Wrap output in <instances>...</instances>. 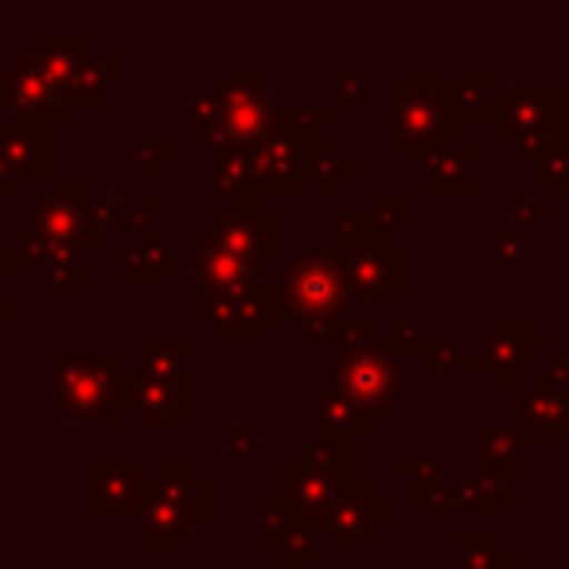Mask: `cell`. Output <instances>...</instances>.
I'll return each instance as SVG.
<instances>
[{"instance_id":"cell-1","label":"cell","mask_w":569,"mask_h":569,"mask_svg":"<svg viewBox=\"0 0 569 569\" xmlns=\"http://www.w3.org/2000/svg\"><path fill=\"white\" fill-rule=\"evenodd\" d=\"M281 312L297 320L301 340H328L351 305L348 269L340 253L297 250L289 266H281Z\"/></svg>"},{"instance_id":"cell-2","label":"cell","mask_w":569,"mask_h":569,"mask_svg":"<svg viewBox=\"0 0 569 569\" xmlns=\"http://www.w3.org/2000/svg\"><path fill=\"white\" fill-rule=\"evenodd\" d=\"M452 118L449 90H437L433 74H402V87L387 90V102H382V133L387 141L398 144L406 160H421L433 149L452 144Z\"/></svg>"},{"instance_id":"cell-3","label":"cell","mask_w":569,"mask_h":569,"mask_svg":"<svg viewBox=\"0 0 569 569\" xmlns=\"http://www.w3.org/2000/svg\"><path fill=\"white\" fill-rule=\"evenodd\" d=\"M48 406L71 421L113 426L121 413V363L113 356H48Z\"/></svg>"},{"instance_id":"cell-4","label":"cell","mask_w":569,"mask_h":569,"mask_svg":"<svg viewBox=\"0 0 569 569\" xmlns=\"http://www.w3.org/2000/svg\"><path fill=\"white\" fill-rule=\"evenodd\" d=\"M558 90H496L488 106L491 141L507 144V157L530 164L558 144Z\"/></svg>"},{"instance_id":"cell-5","label":"cell","mask_w":569,"mask_h":569,"mask_svg":"<svg viewBox=\"0 0 569 569\" xmlns=\"http://www.w3.org/2000/svg\"><path fill=\"white\" fill-rule=\"evenodd\" d=\"M188 309L203 320L207 332L222 340H261L281 328V293L277 284H258L250 293H219L207 284H188Z\"/></svg>"},{"instance_id":"cell-6","label":"cell","mask_w":569,"mask_h":569,"mask_svg":"<svg viewBox=\"0 0 569 569\" xmlns=\"http://www.w3.org/2000/svg\"><path fill=\"white\" fill-rule=\"evenodd\" d=\"M332 390L348 395L367 413L371 426H382L398 390H402V363L382 343H367L359 356L336 359L332 363Z\"/></svg>"},{"instance_id":"cell-7","label":"cell","mask_w":569,"mask_h":569,"mask_svg":"<svg viewBox=\"0 0 569 569\" xmlns=\"http://www.w3.org/2000/svg\"><path fill=\"white\" fill-rule=\"evenodd\" d=\"M32 214V230L48 242L63 246V250H94L102 242L94 227L87 222V199H82V180L67 176V180H48V188L40 196H32L28 203Z\"/></svg>"},{"instance_id":"cell-8","label":"cell","mask_w":569,"mask_h":569,"mask_svg":"<svg viewBox=\"0 0 569 569\" xmlns=\"http://www.w3.org/2000/svg\"><path fill=\"white\" fill-rule=\"evenodd\" d=\"M312 129L301 126L297 110H277V126L266 141L253 149L258 157V188L266 196H293L297 183L309 172Z\"/></svg>"},{"instance_id":"cell-9","label":"cell","mask_w":569,"mask_h":569,"mask_svg":"<svg viewBox=\"0 0 569 569\" xmlns=\"http://www.w3.org/2000/svg\"><path fill=\"white\" fill-rule=\"evenodd\" d=\"M277 110L281 106H273V98L266 94L258 74L230 71L219 90V141L258 149L273 133Z\"/></svg>"},{"instance_id":"cell-10","label":"cell","mask_w":569,"mask_h":569,"mask_svg":"<svg viewBox=\"0 0 569 569\" xmlns=\"http://www.w3.org/2000/svg\"><path fill=\"white\" fill-rule=\"evenodd\" d=\"M530 356H542V340L527 336L522 320H491L488 336L472 340V351L465 356V371H483L491 390H507V375L527 371Z\"/></svg>"},{"instance_id":"cell-11","label":"cell","mask_w":569,"mask_h":569,"mask_svg":"<svg viewBox=\"0 0 569 569\" xmlns=\"http://www.w3.org/2000/svg\"><path fill=\"white\" fill-rule=\"evenodd\" d=\"M343 483L348 480L305 472L293 460H284V465L277 468V488H281L277 499H281V503L293 511V519L305 522L309 530H328V519H332L343 499Z\"/></svg>"},{"instance_id":"cell-12","label":"cell","mask_w":569,"mask_h":569,"mask_svg":"<svg viewBox=\"0 0 569 569\" xmlns=\"http://www.w3.org/2000/svg\"><path fill=\"white\" fill-rule=\"evenodd\" d=\"M144 480L129 460H87L82 465V511L121 515L141 511Z\"/></svg>"},{"instance_id":"cell-13","label":"cell","mask_w":569,"mask_h":569,"mask_svg":"<svg viewBox=\"0 0 569 569\" xmlns=\"http://www.w3.org/2000/svg\"><path fill=\"white\" fill-rule=\"evenodd\" d=\"M0 106L17 113V121H36V126L63 121L67 110L59 90L36 71V63L28 56H17L9 71H0Z\"/></svg>"},{"instance_id":"cell-14","label":"cell","mask_w":569,"mask_h":569,"mask_svg":"<svg viewBox=\"0 0 569 569\" xmlns=\"http://www.w3.org/2000/svg\"><path fill=\"white\" fill-rule=\"evenodd\" d=\"M191 266H196V281L207 289H219V293H250L258 289V269L253 261L238 258L234 250H227L222 242H214L207 230H191Z\"/></svg>"},{"instance_id":"cell-15","label":"cell","mask_w":569,"mask_h":569,"mask_svg":"<svg viewBox=\"0 0 569 569\" xmlns=\"http://www.w3.org/2000/svg\"><path fill=\"white\" fill-rule=\"evenodd\" d=\"M507 426H515L522 433V441H561V433L569 429V395L558 390H511L507 395Z\"/></svg>"},{"instance_id":"cell-16","label":"cell","mask_w":569,"mask_h":569,"mask_svg":"<svg viewBox=\"0 0 569 569\" xmlns=\"http://www.w3.org/2000/svg\"><path fill=\"white\" fill-rule=\"evenodd\" d=\"M207 234L214 242H222L227 250H234L238 258L253 261V266H277V214L269 211H258V214H211L207 219Z\"/></svg>"},{"instance_id":"cell-17","label":"cell","mask_w":569,"mask_h":569,"mask_svg":"<svg viewBox=\"0 0 569 569\" xmlns=\"http://www.w3.org/2000/svg\"><path fill=\"white\" fill-rule=\"evenodd\" d=\"M375 530H382V499L371 496L363 480L348 476L340 507L328 519V542H332V550H359Z\"/></svg>"},{"instance_id":"cell-18","label":"cell","mask_w":569,"mask_h":569,"mask_svg":"<svg viewBox=\"0 0 569 569\" xmlns=\"http://www.w3.org/2000/svg\"><path fill=\"white\" fill-rule=\"evenodd\" d=\"M343 269H348L351 301L387 305V301H398V293H402V258H398V250H390V246L348 253Z\"/></svg>"},{"instance_id":"cell-19","label":"cell","mask_w":569,"mask_h":569,"mask_svg":"<svg viewBox=\"0 0 569 569\" xmlns=\"http://www.w3.org/2000/svg\"><path fill=\"white\" fill-rule=\"evenodd\" d=\"M121 406H129V413L141 426H183L188 421V382H144L137 375H126Z\"/></svg>"},{"instance_id":"cell-20","label":"cell","mask_w":569,"mask_h":569,"mask_svg":"<svg viewBox=\"0 0 569 569\" xmlns=\"http://www.w3.org/2000/svg\"><path fill=\"white\" fill-rule=\"evenodd\" d=\"M207 180L222 196V203L238 196H261L258 157L246 144H230V141L207 144Z\"/></svg>"},{"instance_id":"cell-21","label":"cell","mask_w":569,"mask_h":569,"mask_svg":"<svg viewBox=\"0 0 569 569\" xmlns=\"http://www.w3.org/2000/svg\"><path fill=\"white\" fill-rule=\"evenodd\" d=\"M0 164L9 176L40 180L48 172V129L36 121H4L0 126Z\"/></svg>"},{"instance_id":"cell-22","label":"cell","mask_w":569,"mask_h":569,"mask_svg":"<svg viewBox=\"0 0 569 569\" xmlns=\"http://www.w3.org/2000/svg\"><path fill=\"white\" fill-rule=\"evenodd\" d=\"M168 273H172V234L168 230L141 234L118 266V281L126 284H164Z\"/></svg>"},{"instance_id":"cell-23","label":"cell","mask_w":569,"mask_h":569,"mask_svg":"<svg viewBox=\"0 0 569 569\" xmlns=\"http://www.w3.org/2000/svg\"><path fill=\"white\" fill-rule=\"evenodd\" d=\"M191 538V530L183 527V519L164 507L160 499L149 496V483H144V499H141V511H137V550H183Z\"/></svg>"},{"instance_id":"cell-24","label":"cell","mask_w":569,"mask_h":569,"mask_svg":"<svg viewBox=\"0 0 569 569\" xmlns=\"http://www.w3.org/2000/svg\"><path fill=\"white\" fill-rule=\"evenodd\" d=\"M183 359H188V340H183V336H157V340L141 336V340H137L133 375L144 382H188Z\"/></svg>"},{"instance_id":"cell-25","label":"cell","mask_w":569,"mask_h":569,"mask_svg":"<svg viewBox=\"0 0 569 569\" xmlns=\"http://www.w3.org/2000/svg\"><path fill=\"white\" fill-rule=\"evenodd\" d=\"M421 176L437 183L441 196H472V144L452 141L418 160Z\"/></svg>"},{"instance_id":"cell-26","label":"cell","mask_w":569,"mask_h":569,"mask_svg":"<svg viewBox=\"0 0 569 569\" xmlns=\"http://www.w3.org/2000/svg\"><path fill=\"white\" fill-rule=\"evenodd\" d=\"M522 433L515 426H476L472 429V457L476 472L507 476V468L519 460Z\"/></svg>"},{"instance_id":"cell-27","label":"cell","mask_w":569,"mask_h":569,"mask_svg":"<svg viewBox=\"0 0 569 569\" xmlns=\"http://www.w3.org/2000/svg\"><path fill=\"white\" fill-rule=\"evenodd\" d=\"M312 402H317V418H320L317 429L340 437L343 445H356V441H363V437L371 433V421H367V413L359 410L348 395H340V390H317V398H312Z\"/></svg>"},{"instance_id":"cell-28","label":"cell","mask_w":569,"mask_h":569,"mask_svg":"<svg viewBox=\"0 0 569 569\" xmlns=\"http://www.w3.org/2000/svg\"><path fill=\"white\" fill-rule=\"evenodd\" d=\"M118 59L113 56H102V59H79V67H74L71 82H67L63 90H59V98H63V106H94L98 98L106 94V90L118 82Z\"/></svg>"},{"instance_id":"cell-29","label":"cell","mask_w":569,"mask_h":569,"mask_svg":"<svg viewBox=\"0 0 569 569\" xmlns=\"http://www.w3.org/2000/svg\"><path fill=\"white\" fill-rule=\"evenodd\" d=\"M79 48L82 43L74 40V36L71 40H48V36H36V40L28 43V59H32L36 71H40L51 87L63 90L67 82H71L74 67H79Z\"/></svg>"},{"instance_id":"cell-30","label":"cell","mask_w":569,"mask_h":569,"mask_svg":"<svg viewBox=\"0 0 569 569\" xmlns=\"http://www.w3.org/2000/svg\"><path fill=\"white\" fill-rule=\"evenodd\" d=\"M293 465H301L305 472L332 476V480H348V445H343L340 437L317 429V437H309V441L297 445Z\"/></svg>"},{"instance_id":"cell-31","label":"cell","mask_w":569,"mask_h":569,"mask_svg":"<svg viewBox=\"0 0 569 569\" xmlns=\"http://www.w3.org/2000/svg\"><path fill=\"white\" fill-rule=\"evenodd\" d=\"M457 511L503 515L507 511V476L472 472L465 483H457Z\"/></svg>"},{"instance_id":"cell-32","label":"cell","mask_w":569,"mask_h":569,"mask_svg":"<svg viewBox=\"0 0 569 569\" xmlns=\"http://www.w3.org/2000/svg\"><path fill=\"white\" fill-rule=\"evenodd\" d=\"M491 82L483 71H460L452 79L449 90V106H452V118L457 121H483L488 118V106H491Z\"/></svg>"},{"instance_id":"cell-33","label":"cell","mask_w":569,"mask_h":569,"mask_svg":"<svg viewBox=\"0 0 569 569\" xmlns=\"http://www.w3.org/2000/svg\"><path fill=\"white\" fill-rule=\"evenodd\" d=\"M522 168L530 180H542L546 196H569V141L550 144L542 157H535Z\"/></svg>"},{"instance_id":"cell-34","label":"cell","mask_w":569,"mask_h":569,"mask_svg":"<svg viewBox=\"0 0 569 569\" xmlns=\"http://www.w3.org/2000/svg\"><path fill=\"white\" fill-rule=\"evenodd\" d=\"M343 176H348V160L336 157L332 144H325V141L312 144V152H309V172H305V180H309L312 196H328V191H332L336 183L343 180Z\"/></svg>"},{"instance_id":"cell-35","label":"cell","mask_w":569,"mask_h":569,"mask_svg":"<svg viewBox=\"0 0 569 569\" xmlns=\"http://www.w3.org/2000/svg\"><path fill=\"white\" fill-rule=\"evenodd\" d=\"M188 118H191V129H188L191 141H199V144L219 141V94H211V90H191Z\"/></svg>"},{"instance_id":"cell-36","label":"cell","mask_w":569,"mask_h":569,"mask_svg":"<svg viewBox=\"0 0 569 569\" xmlns=\"http://www.w3.org/2000/svg\"><path fill=\"white\" fill-rule=\"evenodd\" d=\"M9 253H12V266H43V269H48L51 261H56L59 253H67V250H63V246H56V242H48V238H40L36 230H12Z\"/></svg>"},{"instance_id":"cell-37","label":"cell","mask_w":569,"mask_h":569,"mask_svg":"<svg viewBox=\"0 0 569 569\" xmlns=\"http://www.w3.org/2000/svg\"><path fill=\"white\" fill-rule=\"evenodd\" d=\"M332 246H336V250H343V258H348V253H363V250H375V246H382V238L375 234L371 227H367L363 214H336Z\"/></svg>"},{"instance_id":"cell-38","label":"cell","mask_w":569,"mask_h":569,"mask_svg":"<svg viewBox=\"0 0 569 569\" xmlns=\"http://www.w3.org/2000/svg\"><path fill=\"white\" fill-rule=\"evenodd\" d=\"M457 569H507V553L491 546L488 535H457Z\"/></svg>"},{"instance_id":"cell-39","label":"cell","mask_w":569,"mask_h":569,"mask_svg":"<svg viewBox=\"0 0 569 569\" xmlns=\"http://www.w3.org/2000/svg\"><path fill=\"white\" fill-rule=\"evenodd\" d=\"M293 511L281 503L277 496H269V499H261V507H258V546L261 550H269L273 553L277 550V542L284 538V530L293 527Z\"/></svg>"},{"instance_id":"cell-40","label":"cell","mask_w":569,"mask_h":569,"mask_svg":"<svg viewBox=\"0 0 569 569\" xmlns=\"http://www.w3.org/2000/svg\"><path fill=\"white\" fill-rule=\"evenodd\" d=\"M277 561L281 566H312V530L305 522H293L284 530V538L277 542Z\"/></svg>"},{"instance_id":"cell-41","label":"cell","mask_w":569,"mask_h":569,"mask_svg":"<svg viewBox=\"0 0 569 569\" xmlns=\"http://www.w3.org/2000/svg\"><path fill=\"white\" fill-rule=\"evenodd\" d=\"M382 348L390 351V356H418L421 351V336H418V328H413V320H406V317H390L387 325H382Z\"/></svg>"},{"instance_id":"cell-42","label":"cell","mask_w":569,"mask_h":569,"mask_svg":"<svg viewBox=\"0 0 569 569\" xmlns=\"http://www.w3.org/2000/svg\"><path fill=\"white\" fill-rule=\"evenodd\" d=\"M363 219L375 234H382V230H398L402 227V203H398L395 196H371L363 203Z\"/></svg>"},{"instance_id":"cell-43","label":"cell","mask_w":569,"mask_h":569,"mask_svg":"<svg viewBox=\"0 0 569 569\" xmlns=\"http://www.w3.org/2000/svg\"><path fill=\"white\" fill-rule=\"evenodd\" d=\"M418 363L421 371H465V356L452 348V340H421V351H418Z\"/></svg>"},{"instance_id":"cell-44","label":"cell","mask_w":569,"mask_h":569,"mask_svg":"<svg viewBox=\"0 0 569 569\" xmlns=\"http://www.w3.org/2000/svg\"><path fill=\"white\" fill-rule=\"evenodd\" d=\"M491 261H499V266H522L527 261V234L519 227H503L499 234H491Z\"/></svg>"},{"instance_id":"cell-45","label":"cell","mask_w":569,"mask_h":569,"mask_svg":"<svg viewBox=\"0 0 569 569\" xmlns=\"http://www.w3.org/2000/svg\"><path fill=\"white\" fill-rule=\"evenodd\" d=\"M328 340H332V356L336 359H348V356H359V351L367 348V325L363 320H348L343 317L340 325H336V332L328 336Z\"/></svg>"},{"instance_id":"cell-46","label":"cell","mask_w":569,"mask_h":569,"mask_svg":"<svg viewBox=\"0 0 569 569\" xmlns=\"http://www.w3.org/2000/svg\"><path fill=\"white\" fill-rule=\"evenodd\" d=\"M421 515H437V511H457V483H426L421 488Z\"/></svg>"},{"instance_id":"cell-47","label":"cell","mask_w":569,"mask_h":569,"mask_svg":"<svg viewBox=\"0 0 569 569\" xmlns=\"http://www.w3.org/2000/svg\"><path fill=\"white\" fill-rule=\"evenodd\" d=\"M222 445H227V452L234 460H246V457H258V433L246 426H227V433H222Z\"/></svg>"},{"instance_id":"cell-48","label":"cell","mask_w":569,"mask_h":569,"mask_svg":"<svg viewBox=\"0 0 569 569\" xmlns=\"http://www.w3.org/2000/svg\"><path fill=\"white\" fill-rule=\"evenodd\" d=\"M152 214H157V203H152L149 196H141L133 203V211H121V227L118 230H137V238L141 234H149V222H152Z\"/></svg>"},{"instance_id":"cell-49","label":"cell","mask_w":569,"mask_h":569,"mask_svg":"<svg viewBox=\"0 0 569 569\" xmlns=\"http://www.w3.org/2000/svg\"><path fill=\"white\" fill-rule=\"evenodd\" d=\"M507 211H511V219H515V227L519 222H530V227H538L542 222V199H527V196H511L507 199Z\"/></svg>"},{"instance_id":"cell-50","label":"cell","mask_w":569,"mask_h":569,"mask_svg":"<svg viewBox=\"0 0 569 569\" xmlns=\"http://www.w3.org/2000/svg\"><path fill=\"white\" fill-rule=\"evenodd\" d=\"M336 106H359L363 102V74H340L332 87Z\"/></svg>"},{"instance_id":"cell-51","label":"cell","mask_w":569,"mask_h":569,"mask_svg":"<svg viewBox=\"0 0 569 569\" xmlns=\"http://www.w3.org/2000/svg\"><path fill=\"white\" fill-rule=\"evenodd\" d=\"M168 152H172V144H168V141H157V144L141 141V144H137V176L144 180V176H149V160L157 164V160H164Z\"/></svg>"},{"instance_id":"cell-52","label":"cell","mask_w":569,"mask_h":569,"mask_svg":"<svg viewBox=\"0 0 569 569\" xmlns=\"http://www.w3.org/2000/svg\"><path fill=\"white\" fill-rule=\"evenodd\" d=\"M402 476L406 480H421V488H426V483H437V465L433 460H406Z\"/></svg>"},{"instance_id":"cell-53","label":"cell","mask_w":569,"mask_h":569,"mask_svg":"<svg viewBox=\"0 0 569 569\" xmlns=\"http://www.w3.org/2000/svg\"><path fill=\"white\" fill-rule=\"evenodd\" d=\"M12 253L9 250H0V284H9V277H12Z\"/></svg>"},{"instance_id":"cell-54","label":"cell","mask_w":569,"mask_h":569,"mask_svg":"<svg viewBox=\"0 0 569 569\" xmlns=\"http://www.w3.org/2000/svg\"><path fill=\"white\" fill-rule=\"evenodd\" d=\"M9 188H12V176L4 172V164H0V196H9Z\"/></svg>"},{"instance_id":"cell-55","label":"cell","mask_w":569,"mask_h":569,"mask_svg":"<svg viewBox=\"0 0 569 569\" xmlns=\"http://www.w3.org/2000/svg\"><path fill=\"white\" fill-rule=\"evenodd\" d=\"M12 317V309H9V301H0V320H9Z\"/></svg>"},{"instance_id":"cell-56","label":"cell","mask_w":569,"mask_h":569,"mask_svg":"<svg viewBox=\"0 0 569 569\" xmlns=\"http://www.w3.org/2000/svg\"><path fill=\"white\" fill-rule=\"evenodd\" d=\"M566 569H569V566H566Z\"/></svg>"}]
</instances>
